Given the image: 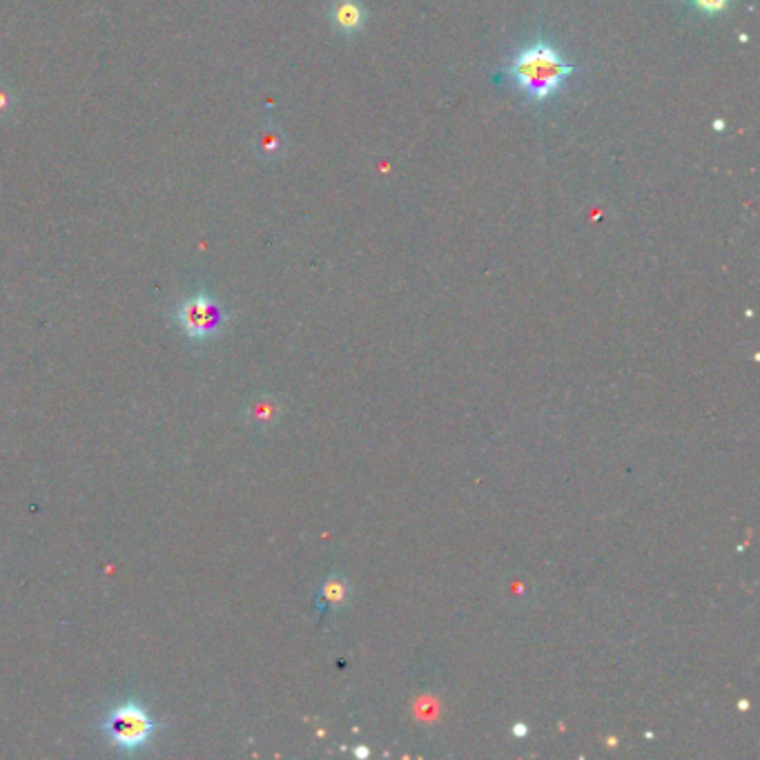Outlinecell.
I'll list each match as a JSON object with an SVG mask.
<instances>
[{
    "label": "cell",
    "instance_id": "5",
    "mask_svg": "<svg viewBox=\"0 0 760 760\" xmlns=\"http://www.w3.org/2000/svg\"><path fill=\"white\" fill-rule=\"evenodd\" d=\"M344 593H346V587L341 584V580H328L324 584V593H321V600L328 602V604H339L341 600H344Z\"/></svg>",
    "mask_w": 760,
    "mask_h": 760
},
{
    "label": "cell",
    "instance_id": "2",
    "mask_svg": "<svg viewBox=\"0 0 760 760\" xmlns=\"http://www.w3.org/2000/svg\"><path fill=\"white\" fill-rule=\"evenodd\" d=\"M101 729L114 747L132 754L148 745L152 736L157 734V720L136 700H123L103 716Z\"/></svg>",
    "mask_w": 760,
    "mask_h": 760
},
{
    "label": "cell",
    "instance_id": "4",
    "mask_svg": "<svg viewBox=\"0 0 760 760\" xmlns=\"http://www.w3.org/2000/svg\"><path fill=\"white\" fill-rule=\"evenodd\" d=\"M330 18L339 32L355 34L366 25V9L359 0H337Z\"/></svg>",
    "mask_w": 760,
    "mask_h": 760
},
{
    "label": "cell",
    "instance_id": "6",
    "mask_svg": "<svg viewBox=\"0 0 760 760\" xmlns=\"http://www.w3.org/2000/svg\"><path fill=\"white\" fill-rule=\"evenodd\" d=\"M729 3H732V0H694V7L707 16H716L723 14Z\"/></svg>",
    "mask_w": 760,
    "mask_h": 760
},
{
    "label": "cell",
    "instance_id": "3",
    "mask_svg": "<svg viewBox=\"0 0 760 760\" xmlns=\"http://www.w3.org/2000/svg\"><path fill=\"white\" fill-rule=\"evenodd\" d=\"M174 319H177V326L183 330L185 337H190L192 341H206L221 333V328L228 321V313L221 306V301L206 295V292H197V295L181 301Z\"/></svg>",
    "mask_w": 760,
    "mask_h": 760
},
{
    "label": "cell",
    "instance_id": "1",
    "mask_svg": "<svg viewBox=\"0 0 760 760\" xmlns=\"http://www.w3.org/2000/svg\"><path fill=\"white\" fill-rule=\"evenodd\" d=\"M573 72H576V67L564 61L558 47L542 36L524 45L506 67V74L518 85V90L531 103L538 105L553 99L562 90V85L571 79Z\"/></svg>",
    "mask_w": 760,
    "mask_h": 760
},
{
    "label": "cell",
    "instance_id": "7",
    "mask_svg": "<svg viewBox=\"0 0 760 760\" xmlns=\"http://www.w3.org/2000/svg\"><path fill=\"white\" fill-rule=\"evenodd\" d=\"M0 110H7V94H0Z\"/></svg>",
    "mask_w": 760,
    "mask_h": 760
}]
</instances>
